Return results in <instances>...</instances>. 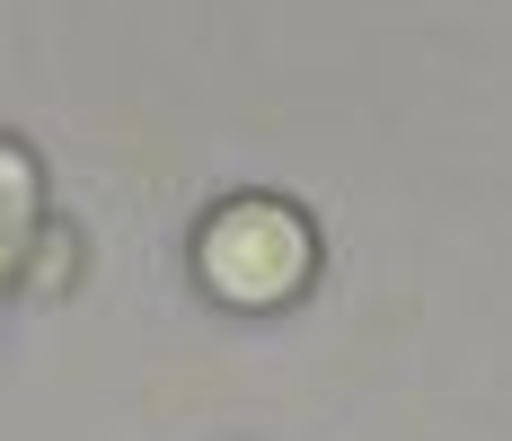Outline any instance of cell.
Here are the masks:
<instances>
[{
    "mask_svg": "<svg viewBox=\"0 0 512 441\" xmlns=\"http://www.w3.org/2000/svg\"><path fill=\"white\" fill-rule=\"evenodd\" d=\"M27 239H36V168L0 142V274L27 256Z\"/></svg>",
    "mask_w": 512,
    "mask_h": 441,
    "instance_id": "7a4b0ae2",
    "label": "cell"
},
{
    "mask_svg": "<svg viewBox=\"0 0 512 441\" xmlns=\"http://www.w3.org/2000/svg\"><path fill=\"white\" fill-rule=\"evenodd\" d=\"M195 265H204V283L221 300L265 309V300H283L309 274V221L292 212V203H265V195L221 203L212 230H204V247H195Z\"/></svg>",
    "mask_w": 512,
    "mask_h": 441,
    "instance_id": "6da1fadb",
    "label": "cell"
}]
</instances>
